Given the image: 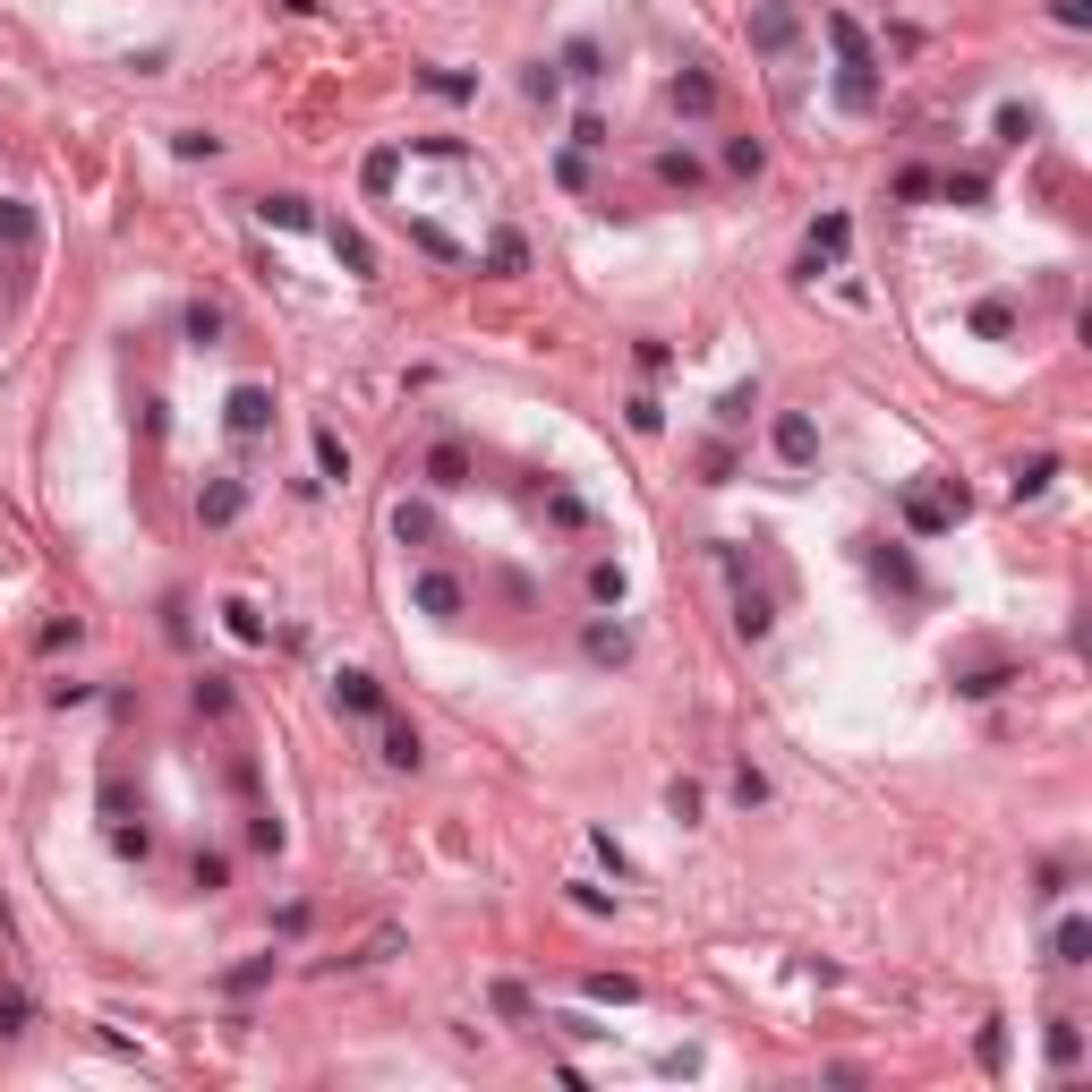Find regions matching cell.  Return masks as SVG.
Returning a JSON list of instances; mask_svg holds the SVG:
<instances>
[{
  "label": "cell",
  "instance_id": "cell-1",
  "mask_svg": "<svg viewBox=\"0 0 1092 1092\" xmlns=\"http://www.w3.org/2000/svg\"><path fill=\"white\" fill-rule=\"evenodd\" d=\"M384 760H393V768H419V734L393 726V734H384Z\"/></svg>",
  "mask_w": 1092,
  "mask_h": 1092
},
{
  "label": "cell",
  "instance_id": "cell-2",
  "mask_svg": "<svg viewBox=\"0 0 1092 1092\" xmlns=\"http://www.w3.org/2000/svg\"><path fill=\"white\" fill-rule=\"evenodd\" d=\"M342 709H359V717H376V683H367V674H342Z\"/></svg>",
  "mask_w": 1092,
  "mask_h": 1092
},
{
  "label": "cell",
  "instance_id": "cell-3",
  "mask_svg": "<svg viewBox=\"0 0 1092 1092\" xmlns=\"http://www.w3.org/2000/svg\"><path fill=\"white\" fill-rule=\"evenodd\" d=\"M461 470H470V461H461V453H453V444H444V453H435V461H427V479H435V486H461Z\"/></svg>",
  "mask_w": 1092,
  "mask_h": 1092
},
{
  "label": "cell",
  "instance_id": "cell-4",
  "mask_svg": "<svg viewBox=\"0 0 1092 1092\" xmlns=\"http://www.w3.org/2000/svg\"><path fill=\"white\" fill-rule=\"evenodd\" d=\"M1058 965H1084V922H1058Z\"/></svg>",
  "mask_w": 1092,
  "mask_h": 1092
},
{
  "label": "cell",
  "instance_id": "cell-5",
  "mask_svg": "<svg viewBox=\"0 0 1092 1092\" xmlns=\"http://www.w3.org/2000/svg\"><path fill=\"white\" fill-rule=\"evenodd\" d=\"M1076 1050H1084V1041H1076V1025H1050V1058H1058V1067H1076Z\"/></svg>",
  "mask_w": 1092,
  "mask_h": 1092
}]
</instances>
